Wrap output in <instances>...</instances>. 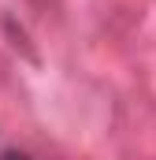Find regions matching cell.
Segmentation results:
<instances>
[{
	"label": "cell",
	"mask_w": 156,
	"mask_h": 160,
	"mask_svg": "<svg viewBox=\"0 0 156 160\" xmlns=\"http://www.w3.org/2000/svg\"><path fill=\"white\" fill-rule=\"evenodd\" d=\"M0 160H30V157H26V153H15V149H11V153H4Z\"/></svg>",
	"instance_id": "1"
}]
</instances>
